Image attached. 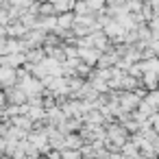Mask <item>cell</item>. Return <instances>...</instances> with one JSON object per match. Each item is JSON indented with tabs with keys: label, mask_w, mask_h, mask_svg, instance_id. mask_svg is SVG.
Instances as JSON below:
<instances>
[{
	"label": "cell",
	"mask_w": 159,
	"mask_h": 159,
	"mask_svg": "<svg viewBox=\"0 0 159 159\" xmlns=\"http://www.w3.org/2000/svg\"><path fill=\"white\" fill-rule=\"evenodd\" d=\"M126 131H129V129H126L124 124H109V126H107V139H111V142H116V144L122 146V144L126 142V137H129Z\"/></svg>",
	"instance_id": "6da1fadb"
},
{
	"label": "cell",
	"mask_w": 159,
	"mask_h": 159,
	"mask_svg": "<svg viewBox=\"0 0 159 159\" xmlns=\"http://www.w3.org/2000/svg\"><path fill=\"white\" fill-rule=\"evenodd\" d=\"M0 81H2L5 87H13L18 85V68H11V66H2V72H0Z\"/></svg>",
	"instance_id": "7a4b0ae2"
},
{
	"label": "cell",
	"mask_w": 159,
	"mask_h": 159,
	"mask_svg": "<svg viewBox=\"0 0 159 159\" xmlns=\"http://www.w3.org/2000/svg\"><path fill=\"white\" fill-rule=\"evenodd\" d=\"M100 55H102V50H98V48H79V57L89 66H98Z\"/></svg>",
	"instance_id": "3957f363"
},
{
	"label": "cell",
	"mask_w": 159,
	"mask_h": 159,
	"mask_svg": "<svg viewBox=\"0 0 159 159\" xmlns=\"http://www.w3.org/2000/svg\"><path fill=\"white\" fill-rule=\"evenodd\" d=\"M2 66H11V68H18L22 63H26V52H11V55H2Z\"/></svg>",
	"instance_id": "277c9868"
},
{
	"label": "cell",
	"mask_w": 159,
	"mask_h": 159,
	"mask_svg": "<svg viewBox=\"0 0 159 159\" xmlns=\"http://www.w3.org/2000/svg\"><path fill=\"white\" fill-rule=\"evenodd\" d=\"M44 59H46V50H44L42 46L26 50V63H31V66H37V63H42Z\"/></svg>",
	"instance_id": "5b68a950"
},
{
	"label": "cell",
	"mask_w": 159,
	"mask_h": 159,
	"mask_svg": "<svg viewBox=\"0 0 159 159\" xmlns=\"http://www.w3.org/2000/svg\"><path fill=\"white\" fill-rule=\"evenodd\" d=\"M94 46L98 48V50H109L111 48V42H109V35L107 33H94Z\"/></svg>",
	"instance_id": "8992f818"
},
{
	"label": "cell",
	"mask_w": 159,
	"mask_h": 159,
	"mask_svg": "<svg viewBox=\"0 0 159 159\" xmlns=\"http://www.w3.org/2000/svg\"><path fill=\"white\" fill-rule=\"evenodd\" d=\"M142 83L148 89H159V72H146L142 76Z\"/></svg>",
	"instance_id": "52a82bcc"
},
{
	"label": "cell",
	"mask_w": 159,
	"mask_h": 159,
	"mask_svg": "<svg viewBox=\"0 0 159 159\" xmlns=\"http://www.w3.org/2000/svg\"><path fill=\"white\" fill-rule=\"evenodd\" d=\"M83 135H76V133H70L66 135V148H72V150H81L83 148V142H81Z\"/></svg>",
	"instance_id": "ba28073f"
},
{
	"label": "cell",
	"mask_w": 159,
	"mask_h": 159,
	"mask_svg": "<svg viewBox=\"0 0 159 159\" xmlns=\"http://www.w3.org/2000/svg\"><path fill=\"white\" fill-rule=\"evenodd\" d=\"M74 22H76V18H74L72 13H63V16L59 18V26H61V29H68V31H72Z\"/></svg>",
	"instance_id": "9c48e42d"
},
{
	"label": "cell",
	"mask_w": 159,
	"mask_h": 159,
	"mask_svg": "<svg viewBox=\"0 0 159 159\" xmlns=\"http://www.w3.org/2000/svg\"><path fill=\"white\" fill-rule=\"evenodd\" d=\"M152 109H159V89H150V94H146V98H144Z\"/></svg>",
	"instance_id": "30bf717a"
},
{
	"label": "cell",
	"mask_w": 159,
	"mask_h": 159,
	"mask_svg": "<svg viewBox=\"0 0 159 159\" xmlns=\"http://www.w3.org/2000/svg\"><path fill=\"white\" fill-rule=\"evenodd\" d=\"M129 74H131V76H137V79H142V76H144V70H142V63H139V61H137V63H133V66L129 68Z\"/></svg>",
	"instance_id": "8fae6325"
},
{
	"label": "cell",
	"mask_w": 159,
	"mask_h": 159,
	"mask_svg": "<svg viewBox=\"0 0 159 159\" xmlns=\"http://www.w3.org/2000/svg\"><path fill=\"white\" fill-rule=\"evenodd\" d=\"M55 11V7H50V5H46V7H42V13H52Z\"/></svg>",
	"instance_id": "7c38bea8"
}]
</instances>
